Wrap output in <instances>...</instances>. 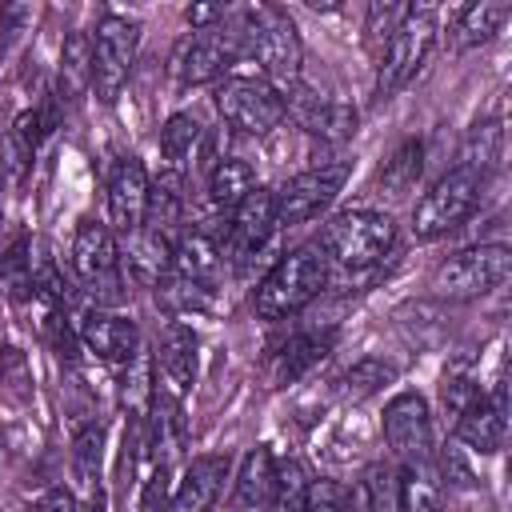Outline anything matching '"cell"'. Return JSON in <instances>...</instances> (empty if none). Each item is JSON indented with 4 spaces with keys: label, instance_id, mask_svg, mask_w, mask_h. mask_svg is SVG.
I'll return each mask as SVG.
<instances>
[{
    "label": "cell",
    "instance_id": "1",
    "mask_svg": "<svg viewBox=\"0 0 512 512\" xmlns=\"http://www.w3.org/2000/svg\"><path fill=\"white\" fill-rule=\"evenodd\" d=\"M240 36H244V52L264 68V76H272L276 84H296L300 80V36L296 24L284 8L276 4H256L244 8L240 16Z\"/></svg>",
    "mask_w": 512,
    "mask_h": 512
},
{
    "label": "cell",
    "instance_id": "2",
    "mask_svg": "<svg viewBox=\"0 0 512 512\" xmlns=\"http://www.w3.org/2000/svg\"><path fill=\"white\" fill-rule=\"evenodd\" d=\"M328 284V260L320 256V248H296L288 252L256 288V316L264 320H280L300 312L304 304H312Z\"/></svg>",
    "mask_w": 512,
    "mask_h": 512
},
{
    "label": "cell",
    "instance_id": "3",
    "mask_svg": "<svg viewBox=\"0 0 512 512\" xmlns=\"http://www.w3.org/2000/svg\"><path fill=\"white\" fill-rule=\"evenodd\" d=\"M324 252L344 264V268H372L380 264L392 244H396V224L392 216L384 212H372V208H352V212H340L324 224V236H320Z\"/></svg>",
    "mask_w": 512,
    "mask_h": 512
},
{
    "label": "cell",
    "instance_id": "4",
    "mask_svg": "<svg viewBox=\"0 0 512 512\" xmlns=\"http://www.w3.org/2000/svg\"><path fill=\"white\" fill-rule=\"evenodd\" d=\"M432 40H436V12L408 4L404 20L396 24V32L388 36V44H384V52H380L376 100H388L392 92H400V88L408 84V76L428 60Z\"/></svg>",
    "mask_w": 512,
    "mask_h": 512
},
{
    "label": "cell",
    "instance_id": "5",
    "mask_svg": "<svg viewBox=\"0 0 512 512\" xmlns=\"http://www.w3.org/2000/svg\"><path fill=\"white\" fill-rule=\"evenodd\" d=\"M508 272H512L508 244H472V248L448 256L432 272V296H440V300H472V296H484L496 284H504Z\"/></svg>",
    "mask_w": 512,
    "mask_h": 512
},
{
    "label": "cell",
    "instance_id": "6",
    "mask_svg": "<svg viewBox=\"0 0 512 512\" xmlns=\"http://www.w3.org/2000/svg\"><path fill=\"white\" fill-rule=\"evenodd\" d=\"M480 192H484V176L464 172V168L444 172V176L432 184V192H424V200H420L416 212H412V232H416V240H436V236L460 228V224L476 212Z\"/></svg>",
    "mask_w": 512,
    "mask_h": 512
},
{
    "label": "cell",
    "instance_id": "7",
    "mask_svg": "<svg viewBox=\"0 0 512 512\" xmlns=\"http://www.w3.org/2000/svg\"><path fill=\"white\" fill-rule=\"evenodd\" d=\"M72 268L80 276V284L88 288V296L96 304H116L124 300V276H120V252L116 240L104 224L96 220H80L76 236H72Z\"/></svg>",
    "mask_w": 512,
    "mask_h": 512
},
{
    "label": "cell",
    "instance_id": "8",
    "mask_svg": "<svg viewBox=\"0 0 512 512\" xmlns=\"http://www.w3.org/2000/svg\"><path fill=\"white\" fill-rule=\"evenodd\" d=\"M136 44H140V24L128 16L108 12L92 36V92L112 104L120 96V88L128 84L132 60H136Z\"/></svg>",
    "mask_w": 512,
    "mask_h": 512
},
{
    "label": "cell",
    "instance_id": "9",
    "mask_svg": "<svg viewBox=\"0 0 512 512\" xmlns=\"http://www.w3.org/2000/svg\"><path fill=\"white\" fill-rule=\"evenodd\" d=\"M216 112L236 128V132H248V136H264L272 132L280 120H284V96L264 84V80H224L216 88Z\"/></svg>",
    "mask_w": 512,
    "mask_h": 512
},
{
    "label": "cell",
    "instance_id": "10",
    "mask_svg": "<svg viewBox=\"0 0 512 512\" xmlns=\"http://www.w3.org/2000/svg\"><path fill=\"white\" fill-rule=\"evenodd\" d=\"M344 180H348V160L320 164V168H308V172L292 176L280 192H272L276 224H304V220L320 216L336 200V192L344 188Z\"/></svg>",
    "mask_w": 512,
    "mask_h": 512
},
{
    "label": "cell",
    "instance_id": "11",
    "mask_svg": "<svg viewBox=\"0 0 512 512\" xmlns=\"http://www.w3.org/2000/svg\"><path fill=\"white\" fill-rule=\"evenodd\" d=\"M384 440L404 468L432 464V416L420 392H400L384 408Z\"/></svg>",
    "mask_w": 512,
    "mask_h": 512
},
{
    "label": "cell",
    "instance_id": "12",
    "mask_svg": "<svg viewBox=\"0 0 512 512\" xmlns=\"http://www.w3.org/2000/svg\"><path fill=\"white\" fill-rule=\"evenodd\" d=\"M244 52V36H240V20L232 28H208L192 40H184L176 48L172 72L180 76V84H208L216 76H224L236 56Z\"/></svg>",
    "mask_w": 512,
    "mask_h": 512
},
{
    "label": "cell",
    "instance_id": "13",
    "mask_svg": "<svg viewBox=\"0 0 512 512\" xmlns=\"http://www.w3.org/2000/svg\"><path fill=\"white\" fill-rule=\"evenodd\" d=\"M108 216L124 236L144 228V216H148V172H144V164L136 156H120L112 176H108Z\"/></svg>",
    "mask_w": 512,
    "mask_h": 512
},
{
    "label": "cell",
    "instance_id": "14",
    "mask_svg": "<svg viewBox=\"0 0 512 512\" xmlns=\"http://www.w3.org/2000/svg\"><path fill=\"white\" fill-rule=\"evenodd\" d=\"M80 340L108 364H132L136 352H140V332L128 316L120 312H104V308H92L84 320H80Z\"/></svg>",
    "mask_w": 512,
    "mask_h": 512
},
{
    "label": "cell",
    "instance_id": "15",
    "mask_svg": "<svg viewBox=\"0 0 512 512\" xmlns=\"http://www.w3.org/2000/svg\"><path fill=\"white\" fill-rule=\"evenodd\" d=\"M276 228V204L268 188H252L236 208H232V224H228V252L232 260H248Z\"/></svg>",
    "mask_w": 512,
    "mask_h": 512
},
{
    "label": "cell",
    "instance_id": "16",
    "mask_svg": "<svg viewBox=\"0 0 512 512\" xmlns=\"http://www.w3.org/2000/svg\"><path fill=\"white\" fill-rule=\"evenodd\" d=\"M196 332L180 320H172L160 336V348H156V384L168 388L172 396H184L196 380Z\"/></svg>",
    "mask_w": 512,
    "mask_h": 512
},
{
    "label": "cell",
    "instance_id": "17",
    "mask_svg": "<svg viewBox=\"0 0 512 512\" xmlns=\"http://www.w3.org/2000/svg\"><path fill=\"white\" fill-rule=\"evenodd\" d=\"M504 428H508V396L504 384H496L488 396H480L460 420H456V440L468 444L472 452L488 456L504 444Z\"/></svg>",
    "mask_w": 512,
    "mask_h": 512
},
{
    "label": "cell",
    "instance_id": "18",
    "mask_svg": "<svg viewBox=\"0 0 512 512\" xmlns=\"http://www.w3.org/2000/svg\"><path fill=\"white\" fill-rule=\"evenodd\" d=\"M228 464L232 460L220 456V452L216 456H196L184 468V480L172 492L164 512H212V504H216V496H220V488L228 480Z\"/></svg>",
    "mask_w": 512,
    "mask_h": 512
},
{
    "label": "cell",
    "instance_id": "19",
    "mask_svg": "<svg viewBox=\"0 0 512 512\" xmlns=\"http://www.w3.org/2000/svg\"><path fill=\"white\" fill-rule=\"evenodd\" d=\"M124 264L128 276L144 288H160L172 276V244L160 228H136L124 236Z\"/></svg>",
    "mask_w": 512,
    "mask_h": 512
},
{
    "label": "cell",
    "instance_id": "20",
    "mask_svg": "<svg viewBox=\"0 0 512 512\" xmlns=\"http://www.w3.org/2000/svg\"><path fill=\"white\" fill-rule=\"evenodd\" d=\"M148 408H152V428H148V448H152V456H156V464H164V468H172V460L180 456V448H184V436H188V428H184V408H180V396H172L168 388H152V396H148Z\"/></svg>",
    "mask_w": 512,
    "mask_h": 512
},
{
    "label": "cell",
    "instance_id": "21",
    "mask_svg": "<svg viewBox=\"0 0 512 512\" xmlns=\"http://www.w3.org/2000/svg\"><path fill=\"white\" fill-rule=\"evenodd\" d=\"M332 348V328H308V332H296L280 344L276 352V364H272V380L276 384H292L296 376H304L312 364H320Z\"/></svg>",
    "mask_w": 512,
    "mask_h": 512
},
{
    "label": "cell",
    "instance_id": "22",
    "mask_svg": "<svg viewBox=\"0 0 512 512\" xmlns=\"http://www.w3.org/2000/svg\"><path fill=\"white\" fill-rule=\"evenodd\" d=\"M272 476H276V460L272 452L260 444L240 460L236 484H232V508H264L272 504Z\"/></svg>",
    "mask_w": 512,
    "mask_h": 512
},
{
    "label": "cell",
    "instance_id": "23",
    "mask_svg": "<svg viewBox=\"0 0 512 512\" xmlns=\"http://www.w3.org/2000/svg\"><path fill=\"white\" fill-rule=\"evenodd\" d=\"M500 152H504V124H500V120H476V124L468 128V136L460 140L456 168L476 172V176L488 180V172L500 164Z\"/></svg>",
    "mask_w": 512,
    "mask_h": 512
},
{
    "label": "cell",
    "instance_id": "24",
    "mask_svg": "<svg viewBox=\"0 0 512 512\" xmlns=\"http://www.w3.org/2000/svg\"><path fill=\"white\" fill-rule=\"evenodd\" d=\"M84 88H92V36L88 32H68L64 48H60V84H56V100H76L84 96Z\"/></svg>",
    "mask_w": 512,
    "mask_h": 512
},
{
    "label": "cell",
    "instance_id": "25",
    "mask_svg": "<svg viewBox=\"0 0 512 512\" xmlns=\"http://www.w3.org/2000/svg\"><path fill=\"white\" fill-rule=\"evenodd\" d=\"M172 272L196 284H212L220 276V252L204 232H184L172 244Z\"/></svg>",
    "mask_w": 512,
    "mask_h": 512
},
{
    "label": "cell",
    "instance_id": "26",
    "mask_svg": "<svg viewBox=\"0 0 512 512\" xmlns=\"http://www.w3.org/2000/svg\"><path fill=\"white\" fill-rule=\"evenodd\" d=\"M504 20H508V4H500V0H476V4H468L456 16L452 44L456 48H480L484 40H492L500 32Z\"/></svg>",
    "mask_w": 512,
    "mask_h": 512
},
{
    "label": "cell",
    "instance_id": "27",
    "mask_svg": "<svg viewBox=\"0 0 512 512\" xmlns=\"http://www.w3.org/2000/svg\"><path fill=\"white\" fill-rule=\"evenodd\" d=\"M420 172H424V144H420V140H404V144L384 160V168H380V176H376V188H380V196H404V192L416 188Z\"/></svg>",
    "mask_w": 512,
    "mask_h": 512
},
{
    "label": "cell",
    "instance_id": "28",
    "mask_svg": "<svg viewBox=\"0 0 512 512\" xmlns=\"http://www.w3.org/2000/svg\"><path fill=\"white\" fill-rule=\"evenodd\" d=\"M252 188H256V172L248 160H236V156L216 160V168L208 176V196L216 208H236Z\"/></svg>",
    "mask_w": 512,
    "mask_h": 512
},
{
    "label": "cell",
    "instance_id": "29",
    "mask_svg": "<svg viewBox=\"0 0 512 512\" xmlns=\"http://www.w3.org/2000/svg\"><path fill=\"white\" fill-rule=\"evenodd\" d=\"M308 468L300 460H276V476H272V508L276 512H304L308 500Z\"/></svg>",
    "mask_w": 512,
    "mask_h": 512
},
{
    "label": "cell",
    "instance_id": "30",
    "mask_svg": "<svg viewBox=\"0 0 512 512\" xmlns=\"http://www.w3.org/2000/svg\"><path fill=\"white\" fill-rule=\"evenodd\" d=\"M480 396H484V392H480V380H476L472 364H468V360H456V364L444 372V384H440L444 412H448L452 420H460V416H464Z\"/></svg>",
    "mask_w": 512,
    "mask_h": 512
},
{
    "label": "cell",
    "instance_id": "31",
    "mask_svg": "<svg viewBox=\"0 0 512 512\" xmlns=\"http://www.w3.org/2000/svg\"><path fill=\"white\" fill-rule=\"evenodd\" d=\"M72 464H76V476L96 492L100 488V464H104V424H84L72 440Z\"/></svg>",
    "mask_w": 512,
    "mask_h": 512
},
{
    "label": "cell",
    "instance_id": "32",
    "mask_svg": "<svg viewBox=\"0 0 512 512\" xmlns=\"http://www.w3.org/2000/svg\"><path fill=\"white\" fill-rule=\"evenodd\" d=\"M360 496L368 504V512H400V472L392 464H368Z\"/></svg>",
    "mask_w": 512,
    "mask_h": 512
},
{
    "label": "cell",
    "instance_id": "33",
    "mask_svg": "<svg viewBox=\"0 0 512 512\" xmlns=\"http://www.w3.org/2000/svg\"><path fill=\"white\" fill-rule=\"evenodd\" d=\"M0 284L8 288L12 300H32V244H28V236H20L0 256Z\"/></svg>",
    "mask_w": 512,
    "mask_h": 512
},
{
    "label": "cell",
    "instance_id": "34",
    "mask_svg": "<svg viewBox=\"0 0 512 512\" xmlns=\"http://www.w3.org/2000/svg\"><path fill=\"white\" fill-rule=\"evenodd\" d=\"M196 136H200V124L188 112H176V116L164 120V128H160V152H164L168 168H180L184 172V160L192 156Z\"/></svg>",
    "mask_w": 512,
    "mask_h": 512
},
{
    "label": "cell",
    "instance_id": "35",
    "mask_svg": "<svg viewBox=\"0 0 512 512\" xmlns=\"http://www.w3.org/2000/svg\"><path fill=\"white\" fill-rule=\"evenodd\" d=\"M388 380H396V368L392 364H384V360H376V356H368V360H356L348 372H344V396L348 400H368L372 392H380Z\"/></svg>",
    "mask_w": 512,
    "mask_h": 512
},
{
    "label": "cell",
    "instance_id": "36",
    "mask_svg": "<svg viewBox=\"0 0 512 512\" xmlns=\"http://www.w3.org/2000/svg\"><path fill=\"white\" fill-rule=\"evenodd\" d=\"M32 296H36V300H44V304H48V312L68 308V284H64V276H60L56 260H52L44 248H40V256L32 260Z\"/></svg>",
    "mask_w": 512,
    "mask_h": 512
},
{
    "label": "cell",
    "instance_id": "37",
    "mask_svg": "<svg viewBox=\"0 0 512 512\" xmlns=\"http://www.w3.org/2000/svg\"><path fill=\"white\" fill-rule=\"evenodd\" d=\"M180 204H184V172L180 168H164L156 176V184H148V212L160 224V220H172L180 212Z\"/></svg>",
    "mask_w": 512,
    "mask_h": 512
},
{
    "label": "cell",
    "instance_id": "38",
    "mask_svg": "<svg viewBox=\"0 0 512 512\" xmlns=\"http://www.w3.org/2000/svg\"><path fill=\"white\" fill-rule=\"evenodd\" d=\"M156 292H160V300L172 312H204L208 300H212V288L208 284H196V280H184V276H168Z\"/></svg>",
    "mask_w": 512,
    "mask_h": 512
},
{
    "label": "cell",
    "instance_id": "39",
    "mask_svg": "<svg viewBox=\"0 0 512 512\" xmlns=\"http://www.w3.org/2000/svg\"><path fill=\"white\" fill-rule=\"evenodd\" d=\"M404 12H408V4H384V0H376V4L368 8L364 32H368V44H372L376 56L384 52V44H388V36L396 32V24L404 20Z\"/></svg>",
    "mask_w": 512,
    "mask_h": 512
},
{
    "label": "cell",
    "instance_id": "40",
    "mask_svg": "<svg viewBox=\"0 0 512 512\" xmlns=\"http://www.w3.org/2000/svg\"><path fill=\"white\" fill-rule=\"evenodd\" d=\"M32 20H36V4H28V0H12V4L0 8V56H4L24 32H32Z\"/></svg>",
    "mask_w": 512,
    "mask_h": 512
},
{
    "label": "cell",
    "instance_id": "41",
    "mask_svg": "<svg viewBox=\"0 0 512 512\" xmlns=\"http://www.w3.org/2000/svg\"><path fill=\"white\" fill-rule=\"evenodd\" d=\"M352 508V492L336 480H312L308 484V500L304 512H348Z\"/></svg>",
    "mask_w": 512,
    "mask_h": 512
},
{
    "label": "cell",
    "instance_id": "42",
    "mask_svg": "<svg viewBox=\"0 0 512 512\" xmlns=\"http://www.w3.org/2000/svg\"><path fill=\"white\" fill-rule=\"evenodd\" d=\"M440 484H452V488H472L476 484V476H472V468L464 464V456H460V448H452V444H444V452H440Z\"/></svg>",
    "mask_w": 512,
    "mask_h": 512
},
{
    "label": "cell",
    "instance_id": "43",
    "mask_svg": "<svg viewBox=\"0 0 512 512\" xmlns=\"http://www.w3.org/2000/svg\"><path fill=\"white\" fill-rule=\"evenodd\" d=\"M168 472L164 464H156L152 480L144 484V496H140V512H164V500H168Z\"/></svg>",
    "mask_w": 512,
    "mask_h": 512
},
{
    "label": "cell",
    "instance_id": "44",
    "mask_svg": "<svg viewBox=\"0 0 512 512\" xmlns=\"http://www.w3.org/2000/svg\"><path fill=\"white\" fill-rule=\"evenodd\" d=\"M48 332H52V348H56L64 360H76V356H80V352H76V332L68 328V316L48 312Z\"/></svg>",
    "mask_w": 512,
    "mask_h": 512
},
{
    "label": "cell",
    "instance_id": "45",
    "mask_svg": "<svg viewBox=\"0 0 512 512\" xmlns=\"http://www.w3.org/2000/svg\"><path fill=\"white\" fill-rule=\"evenodd\" d=\"M36 512H80V508H76V496H72L64 484H56V488H48V492L36 500Z\"/></svg>",
    "mask_w": 512,
    "mask_h": 512
},
{
    "label": "cell",
    "instance_id": "46",
    "mask_svg": "<svg viewBox=\"0 0 512 512\" xmlns=\"http://www.w3.org/2000/svg\"><path fill=\"white\" fill-rule=\"evenodd\" d=\"M224 16H228V8H224V4H192V8L184 12V20H188L192 28H208V24L224 20Z\"/></svg>",
    "mask_w": 512,
    "mask_h": 512
},
{
    "label": "cell",
    "instance_id": "47",
    "mask_svg": "<svg viewBox=\"0 0 512 512\" xmlns=\"http://www.w3.org/2000/svg\"><path fill=\"white\" fill-rule=\"evenodd\" d=\"M84 512H104V496H100V488H96V492H92V504H88V508H84Z\"/></svg>",
    "mask_w": 512,
    "mask_h": 512
}]
</instances>
